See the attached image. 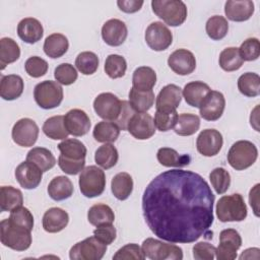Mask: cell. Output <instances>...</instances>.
I'll use <instances>...</instances> for the list:
<instances>
[{
    "label": "cell",
    "mask_w": 260,
    "mask_h": 260,
    "mask_svg": "<svg viewBox=\"0 0 260 260\" xmlns=\"http://www.w3.org/2000/svg\"><path fill=\"white\" fill-rule=\"evenodd\" d=\"M116 229L112 223H106L96 226V229L93 231V236L101 241L102 243L106 244L107 246L112 244L116 239Z\"/></svg>",
    "instance_id": "56"
},
{
    "label": "cell",
    "mask_w": 260,
    "mask_h": 260,
    "mask_svg": "<svg viewBox=\"0 0 260 260\" xmlns=\"http://www.w3.org/2000/svg\"><path fill=\"white\" fill-rule=\"evenodd\" d=\"M120 135V128L110 121L99 122L92 131V136L98 142L111 143L115 142Z\"/></svg>",
    "instance_id": "36"
},
{
    "label": "cell",
    "mask_w": 260,
    "mask_h": 260,
    "mask_svg": "<svg viewBox=\"0 0 260 260\" xmlns=\"http://www.w3.org/2000/svg\"><path fill=\"white\" fill-rule=\"evenodd\" d=\"M93 109L100 118L114 122L121 112V101L112 92H103L94 99Z\"/></svg>",
    "instance_id": "13"
},
{
    "label": "cell",
    "mask_w": 260,
    "mask_h": 260,
    "mask_svg": "<svg viewBox=\"0 0 260 260\" xmlns=\"http://www.w3.org/2000/svg\"><path fill=\"white\" fill-rule=\"evenodd\" d=\"M199 127L200 119L197 115L183 113L179 115L177 124L174 127V131L180 136H190L196 133Z\"/></svg>",
    "instance_id": "41"
},
{
    "label": "cell",
    "mask_w": 260,
    "mask_h": 260,
    "mask_svg": "<svg viewBox=\"0 0 260 260\" xmlns=\"http://www.w3.org/2000/svg\"><path fill=\"white\" fill-rule=\"evenodd\" d=\"M58 149L63 156L75 160L85 158L87 152L84 144L75 138L64 139L58 144Z\"/></svg>",
    "instance_id": "39"
},
{
    "label": "cell",
    "mask_w": 260,
    "mask_h": 260,
    "mask_svg": "<svg viewBox=\"0 0 260 260\" xmlns=\"http://www.w3.org/2000/svg\"><path fill=\"white\" fill-rule=\"evenodd\" d=\"M111 190L118 200H126L133 191L132 177L126 172L118 173L112 179Z\"/></svg>",
    "instance_id": "31"
},
{
    "label": "cell",
    "mask_w": 260,
    "mask_h": 260,
    "mask_svg": "<svg viewBox=\"0 0 260 260\" xmlns=\"http://www.w3.org/2000/svg\"><path fill=\"white\" fill-rule=\"evenodd\" d=\"M216 216L221 222L242 221L247 217V205L241 194L225 195L218 199L215 207Z\"/></svg>",
    "instance_id": "3"
},
{
    "label": "cell",
    "mask_w": 260,
    "mask_h": 260,
    "mask_svg": "<svg viewBox=\"0 0 260 260\" xmlns=\"http://www.w3.org/2000/svg\"><path fill=\"white\" fill-rule=\"evenodd\" d=\"M54 76L56 81L60 84L70 85L76 81L78 73L73 65L69 63H62L55 68Z\"/></svg>",
    "instance_id": "49"
},
{
    "label": "cell",
    "mask_w": 260,
    "mask_h": 260,
    "mask_svg": "<svg viewBox=\"0 0 260 260\" xmlns=\"http://www.w3.org/2000/svg\"><path fill=\"white\" fill-rule=\"evenodd\" d=\"M209 180L217 194H223L231 185V175L223 168H215L209 174Z\"/></svg>",
    "instance_id": "47"
},
{
    "label": "cell",
    "mask_w": 260,
    "mask_h": 260,
    "mask_svg": "<svg viewBox=\"0 0 260 260\" xmlns=\"http://www.w3.org/2000/svg\"><path fill=\"white\" fill-rule=\"evenodd\" d=\"M47 191L53 200L62 201L71 197L74 188L69 178L65 176H57L51 180Z\"/></svg>",
    "instance_id": "26"
},
{
    "label": "cell",
    "mask_w": 260,
    "mask_h": 260,
    "mask_svg": "<svg viewBox=\"0 0 260 260\" xmlns=\"http://www.w3.org/2000/svg\"><path fill=\"white\" fill-rule=\"evenodd\" d=\"M11 136L13 141L19 146L30 147L38 139L39 127L34 120L22 118L13 125Z\"/></svg>",
    "instance_id": "12"
},
{
    "label": "cell",
    "mask_w": 260,
    "mask_h": 260,
    "mask_svg": "<svg viewBox=\"0 0 260 260\" xmlns=\"http://www.w3.org/2000/svg\"><path fill=\"white\" fill-rule=\"evenodd\" d=\"M154 14L170 26H179L187 18V6L181 0H152Z\"/></svg>",
    "instance_id": "4"
},
{
    "label": "cell",
    "mask_w": 260,
    "mask_h": 260,
    "mask_svg": "<svg viewBox=\"0 0 260 260\" xmlns=\"http://www.w3.org/2000/svg\"><path fill=\"white\" fill-rule=\"evenodd\" d=\"M99 57L95 53L84 51L77 55L75 59V66L79 72L84 75L93 74L99 68Z\"/></svg>",
    "instance_id": "45"
},
{
    "label": "cell",
    "mask_w": 260,
    "mask_h": 260,
    "mask_svg": "<svg viewBox=\"0 0 260 260\" xmlns=\"http://www.w3.org/2000/svg\"><path fill=\"white\" fill-rule=\"evenodd\" d=\"M20 57V49L17 43L11 38H2L0 40V69L3 70L6 65L15 62Z\"/></svg>",
    "instance_id": "38"
},
{
    "label": "cell",
    "mask_w": 260,
    "mask_h": 260,
    "mask_svg": "<svg viewBox=\"0 0 260 260\" xmlns=\"http://www.w3.org/2000/svg\"><path fill=\"white\" fill-rule=\"evenodd\" d=\"M114 260H143L145 255L137 244H127L120 248L113 256Z\"/></svg>",
    "instance_id": "51"
},
{
    "label": "cell",
    "mask_w": 260,
    "mask_h": 260,
    "mask_svg": "<svg viewBox=\"0 0 260 260\" xmlns=\"http://www.w3.org/2000/svg\"><path fill=\"white\" fill-rule=\"evenodd\" d=\"M135 114V111L132 109L131 105L127 101H121V112L118 118L114 121V123L120 128V130H127L128 123L132 116Z\"/></svg>",
    "instance_id": "57"
},
{
    "label": "cell",
    "mask_w": 260,
    "mask_h": 260,
    "mask_svg": "<svg viewBox=\"0 0 260 260\" xmlns=\"http://www.w3.org/2000/svg\"><path fill=\"white\" fill-rule=\"evenodd\" d=\"M254 2L251 0H229L224 4L225 16L232 21H246L254 13Z\"/></svg>",
    "instance_id": "22"
},
{
    "label": "cell",
    "mask_w": 260,
    "mask_h": 260,
    "mask_svg": "<svg viewBox=\"0 0 260 260\" xmlns=\"http://www.w3.org/2000/svg\"><path fill=\"white\" fill-rule=\"evenodd\" d=\"M69 222L68 213L59 207L49 208L43 216V228L47 233H59L64 230Z\"/></svg>",
    "instance_id": "24"
},
{
    "label": "cell",
    "mask_w": 260,
    "mask_h": 260,
    "mask_svg": "<svg viewBox=\"0 0 260 260\" xmlns=\"http://www.w3.org/2000/svg\"><path fill=\"white\" fill-rule=\"evenodd\" d=\"M210 90L209 85L203 81H192L184 86L182 94L189 106L199 108L202 101Z\"/></svg>",
    "instance_id": "27"
},
{
    "label": "cell",
    "mask_w": 260,
    "mask_h": 260,
    "mask_svg": "<svg viewBox=\"0 0 260 260\" xmlns=\"http://www.w3.org/2000/svg\"><path fill=\"white\" fill-rule=\"evenodd\" d=\"M169 67L179 75H188L196 68V59L192 52L186 49L174 51L168 58Z\"/></svg>",
    "instance_id": "18"
},
{
    "label": "cell",
    "mask_w": 260,
    "mask_h": 260,
    "mask_svg": "<svg viewBox=\"0 0 260 260\" xmlns=\"http://www.w3.org/2000/svg\"><path fill=\"white\" fill-rule=\"evenodd\" d=\"M45 135L53 140H64L69 133L64 124V116L57 115L47 119L43 125Z\"/></svg>",
    "instance_id": "34"
},
{
    "label": "cell",
    "mask_w": 260,
    "mask_h": 260,
    "mask_svg": "<svg viewBox=\"0 0 260 260\" xmlns=\"http://www.w3.org/2000/svg\"><path fill=\"white\" fill-rule=\"evenodd\" d=\"M78 184L82 195L87 198L98 197L106 188L105 173L96 166H88L81 171Z\"/></svg>",
    "instance_id": "6"
},
{
    "label": "cell",
    "mask_w": 260,
    "mask_h": 260,
    "mask_svg": "<svg viewBox=\"0 0 260 260\" xmlns=\"http://www.w3.org/2000/svg\"><path fill=\"white\" fill-rule=\"evenodd\" d=\"M87 219L90 224L99 226L106 223H113L115 220V214L109 205L98 203L88 209Z\"/></svg>",
    "instance_id": "35"
},
{
    "label": "cell",
    "mask_w": 260,
    "mask_h": 260,
    "mask_svg": "<svg viewBox=\"0 0 260 260\" xmlns=\"http://www.w3.org/2000/svg\"><path fill=\"white\" fill-rule=\"evenodd\" d=\"M141 249L145 257L151 260H182L183 251L175 244L164 243L153 238H147L142 242Z\"/></svg>",
    "instance_id": "8"
},
{
    "label": "cell",
    "mask_w": 260,
    "mask_h": 260,
    "mask_svg": "<svg viewBox=\"0 0 260 260\" xmlns=\"http://www.w3.org/2000/svg\"><path fill=\"white\" fill-rule=\"evenodd\" d=\"M219 66L222 70L232 72L240 69L244 63L240 56L239 49L236 47H229L223 49L219 54Z\"/></svg>",
    "instance_id": "43"
},
{
    "label": "cell",
    "mask_w": 260,
    "mask_h": 260,
    "mask_svg": "<svg viewBox=\"0 0 260 260\" xmlns=\"http://www.w3.org/2000/svg\"><path fill=\"white\" fill-rule=\"evenodd\" d=\"M23 203V196L19 189L12 186H2L0 188V208L1 211H12Z\"/></svg>",
    "instance_id": "32"
},
{
    "label": "cell",
    "mask_w": 260,
    "mask_h": 260,
    "mask_svg": "<svg viewBox=\"0 0 260 260\" xmlns=\"http://www.w3.org/2000/svg\"><path fill=\"white\" fill-rule=\"evenodd\" d=\"M104 69L110 78H120L125 75L127 69V62L125 58L121 55L111 54L106 59Z\"/></svg>",
    "instance_id": "46"
},
{
    "label": "cell",
    "mask_w": 260,
    "mask_h": 260,
    "mask_svg": "<svg viewBox=\"0 0 260 260\" xmlns=\"http://www.w3.org/2000/svg\"><path fill=\"white\" fill-rule=\"evenodd\" d=\"M127 131L136 139L145 140L155 133V126L152 117L145 113H137L130 119Z\"/></svg>",
    "instance_id": "15"
},
{
    "label": "cell",
    "mask_w": 260,
    "mask_h": 260,
    "mask_svg": "<svg viewBox=\"0 0 260 260\" xmlns=\"http://www.w3.org/2000/svg\"><path fill=\"white\" fill-rule=\"evenodd\" d=\"M241 260L243 259H259L260 258V250L258 248H249L243 251V253L239 257Z\"/></svg>",
    "instance_id": "60"
},
{
    "label": "cell",
    "mask_w": 260,
    "mask_h": 260,
    "mask_svg": "<svg viewBox=\"0 0 260 260\" xmlns=\"http://www.w3.org/2000/svg\"><path fill=\"white\" fill-rule=\"evenodd\" d=\"M238 49L243 61L257 60L260 55L259 40L257 38H249L245 40Z\"/></svg>",
    "instance_id": "50"
},
{
    "label": "cell",
    "mask_w": 260,
    "mask_h": 260,
    "mask_svg": "<svg viewBox=\"0 0 260 260\" xmlns=\"http://www.w3.org/2000/svg\"><path fill=\"white\" fill-rule=\"evenodd\" d=\"M154 103V93L152 90L141 91L132 87L129 91V104L137 113H145Z\"/></svg>",
    "instance_id": "37"
},
{
    "label": "cell",
    "mask_w": 260,
    "mask_h": 260,
    "mask_svg": "<svg viewBox=\"0 0 260 260\" xmlns=\"http://www.w3.org/2000/svg\"><path fill=\"white\" fill-rule=\"evenodd\" d=\"M182 100V90L176 84H168L158 92L155 101L156 111H175Z\"/></svg>",
    "instance_id": "21"
},
{
    "label": "cell",
    "mask_w": 260,
    "mask_h": 260,
    "mask_svg": "<svg viewBox=\"0 0 260 260\" xmlns=\"http://www.w3.org/2000/svg\"><path fill=\"white\" fill-rule=\"evenodd\" d=\"M192 251L196 260H212L215 257V247L207 242H198L193 246Z\"/></svg>",
    "instance_id": "55"
},
{
    "label": "cell",
    "mask_w": 260,
    "mask_h": 260,
    "mask_svg": "<svg viewBox=\"0 0 260 260\" xmlns=\"http://www.w3.org/2000/svg\"><path fill=\"white\" fill-rule=\"evenodd\" d=\"M58 165H59L60 169L62 170V172H64L65 174L77 175L84 169L85 158L75 160V159L67 158V157L63 156L62 154H60L58 157Z\"/></svg>",
    "instance_id": "54"
},
{
    "label": "cell",
    "mask_w": 260,
    "mask_h": 260,
    "mask_svg": "<svg viewBox=\"0 0 260 260\" xmlns=\"http://www.w3.org/2000/svg\"><path fill=\"white\" fill-rule=\"evenodd\" d=\"M242 246V238L238 231L225 229L219 234V244L215 248V257L218 260H234L237 258V251Z\"/></svg>",
    "instance_id": "10"
},
{
    "label": "cell",
    "mask_w": 260,
    "mask_h": 260,
    "mask_svg": "<svg viewBox=\"0 0 260 260\" xmlns=\"http://www.w3.org/2000/svg\"><path fill=\"white\" fill-rule=\"evenodd\" d=\"M225 100L221 92L210 90L199 106L200 116L206 121L218 120L224 111Z\"/></svg>",
    "instance_id": "14"
},
{
    "label": "cell",
    "mask_w": 260,
    "mask_h": 260,
    "mask_svg": "<svg viewBox=\"0 0 260 260\" xmlns=\"http://www.w3.org/2000/svg\"><path fill=\"white\" fill-rule=\"evenodd\" d=\"M14 175L16 181L23 189L30 190L40 185L43 172L32 162L25 160L16 167Z\"/></svg>",
    "instance_id": "17"
},
{
    "label": "cell",
    "mask_w": 260,
    "mask_h": 260,
    "mask_svg": "<svg viewBox=\"0 0 260 260\" xmlns=\"http://www.w3.org/2000/svg\"><path fill=\"white\" fill-rule=\"evenodd\" d=\"M259 187L260 184H256L249 193V202L251 207L253 208L254 214L258 217L259 216Z\"/></svg>",
    "instance_id": "59"
},
{
    "label": "cell",
    "mask_w": 260,
    "mask_h": 260,
    "mask_svg": "<svg viewBox=\"0 0 260 260\" xmlns=\"http://www.w3.org/2000/svg\"><path fill=\"white\" fill-rule=\"evenodd\" d=\"M179 114L177 111H155L154 126L157 130L166 132L175 127L178 121Z\"/></svg>",
    "instance_id": "48"
},
{
    "label": "cell",
    "mask_w": 260,
    "mask_h": 260,
    "mask_svg": "<svg viewBox=\"0 0 260 260\" xmlns=\"http://www.w3.org/2000/svg\"><path fill=\"white\" fill-rule=\"evenodd\" d=\"M238 89L248 98H255L260 93V77L257 73L246 72L238 79Z\"/></svg>",
    "instance_id": "42"
},
{
    "label": "cell",
    "mask_w": 260,
    "mask_h": 260,
    "mask_svg": "<svg viewBox=\"0 0 260 260\" xmlns=\"http://www.w3.org/2000/svg\"><path fill=\"white\" fill-rule=\"evenodd\" d=\"M158 162L167 168H183L190 164L191 157L188 154H179L174 148L161 147L157 150Z\"/></svg>",
    "instance_id": "30"
},
{
    "label": "cell",
    "mask_w": 260,
    "mask_h": 260,
    "mask_svg": "<svg viewBox=\"0 0 260 260\" xmlns=\"http://www.w3.org/2000/svg\"><path fill=\"white\" fill-rule=\"evenodd\" d=\"M34 98L40 108L54 109L63 101V88L57 81L45 80L35 86Z\"/></svg>",
    "instance_id": "7"
},
{
    "label": "cell",
    "mask_w": 260,
    "mask_h": 260,
    "mask_svg": "<svg viewBox=\"0 0 260 260\" xmlns=\"http://www.w3.org/2000/svg\"><path fill=\"white\" fill-rule=\"evenodd\" d=\"M214 195L197 173L170 170L157 175L145 188L142 211L146 224L159 239L193 243L212 239Z\"/></svg>",
    "instance_id": "1"
},
{
    "label": "cell",
    "mask_w": 260,
    "mask_h": 260,
    "mask_svg": "<svg viewBox=\"0 0 260 260\" xmlns=\"http://www.w3.org/2000/svg\"><path fill=\"white\" fill-rule=\"evenodd\" d=\"M145 42L153 51H165L172 45L173 35L169 27L162 22L154 21L146 28Z\"/></svg>",
    "instance_id": "11"
},
{
    "label": "cell",
    "mask_w": 260,
    "mask_h": 260,
    "mask_svg": "<svg viewBox=\"0 0 260 260\" xmlns=\"http://www.w3.org/2000/svg\"><path fill=\"white\" fill-rule=\"evenodd\" d=\"M107 252V245L94 236L76 243L69 251L71 260H100Z\"/></svg>",
    "instance_id": "9"
},
{
    "label": "cell",
    "mask_w": 260,
    "mask_h": 260,
    "mask_svg": "<svg viewBox=\"0 0 260 260\" xmlns=\"http://www.w3.org/2000/svg\"><path fill=\"white\" fill-rule=\"evenodd\" d=\"M69 48V42L67 38L62 34H52L48 36L44 42V52L45 54L53 59L62 57Z\"/></svg>",
    "instance_id": "28"
},
{
    "label": "cell",
    "mask_w": 260,
    "mask_h": 260,
    "mask_svg": "<svg viewBox=\"0 0 260 260\" xmlns=\"http://www.w3.org/2000/svg\"><path fill=\"white\" fill-rule=\"evenodd\" d=\"M24 69L30 77L39 78L47 73L48 63L46 60L39 56H32L25 61Z\"/></svg>",
    "instance_id": "52"
},
{
    "label": "cell",
    "mask_w": 260,
    "mask_h": 260,
    "mask_svg": "<svg viewBox=\"0 0 260 260\" xmlns=\"http://www.w3.org/2000/svg\"><path fill=\"white\" fill-rule=\"evenodd\" d=\"M64 124L69 134L83 136L90 129V120L87 114L80 109H72L64 116Z\"/></svg>",
    "instance_id": "20"
},
{
    "label": "cell",
    "mask_w": 260,
    "mask_h": 260,
    "mask_svg": "<svg viewBox=\"0 0 260 260\" xmlns=\"http://www.w3.org/2000/svg\"><path fill=\"white\" fill-rule=\"evenodd\" d=\"M223 139L219 131L215 129H205L201 131L196 140V147L200 154L204 156L216 155L222 146Z\"/></svg>",
    "instance_id": "16"
},
{
    "label": "cell",
    "mask_w": 260,
    "mask_h": 260,
    "mask_svg": "<svg viewBox=\"0 0 260 260\" xmlns=\"http://www.w3.org/2000/svg\"><path fill=\"white\" fill-rule=\"evenodd\" d=\"M258 157V150L254 143L248 140L235 142L228 152V162L237 170L243 171L250 168Z\"/></svg>",
    "instance_id": "5"
},
{
    "label": "cell",
    "mask_w": 260,
    "mask_h": 260,
    "mask_svg": "<svg viewBox=\"0 0 260 260\" xmlns=\"http://www.w3.org/2000/svg\"><path fill=\"white\" fill-rule=\"evenodd\" d=\"M119 153L117 148L111 143H105L100 146L94 153V160L98 166L108 170L116 166L118 162Z\"/></svg>",
    "instance_id": "40"
},
{
    "label": "cell",
    "mask_w": 260,
    "mask_h": 260,
    "mask_svg": "<svg viewBox=\"0 0 260 260\" xmlns=\"http://www.w3.org/2000/svg\"><path fill=\"white\" fill-rule=\"evenodd\" d=\"M17 35L24 43L35 44L43 38L44 28L38 19L26 17L18 22Z\"/></svg>",
    "instance_id": "23"
},
{
    "label": "cell",
    "mask_w": 260,
    "mask_h": 260,
    "mask_svg": "<svg viewBox=\"0 0 260 260\" xmlns=\"http://www.w3.org/2000/svg\"><path fill=\"white\" fill-rule=\"evenodd\" d=\"M9 219L18 225L26 228L29 231H32L34 216L31 214V212L26 207L20 206L16 209L10 211Z\"/></svg>",
    "instance_id": "53"
},
{
    "label": "cell",
    "mask_w": 260,
    "mask_h": 260,
    "mask_svg": "<svg viewBox=\"0 0 260 260\" xmlns=\"http://www.w3.org/2000/svg\"><path fill=\"white\" fill-rule=\"evenodd\" d=\"M156 83V73L148 66H140L136 68L132 76V84L135 89L141 91L152 90Z\"/></svg>",
    "instance_id": "29"
},
{
    "label": "cell",
    "mask_w": 260,
    "mask_h": 260,
    "mask_svg": "<svg viewBox=\"0 0 260 260\" xmlns=\"http://www.w3.org/2000/svg\"><path fill=\"white\" fill-rule=\"evenodd\" d=\"M28 229L12 222L9 218L0 222L1 243L15 251H25L31 245V235Z\"/></svg>",
    "instance_id": "2"
},
{
    "label": "cell",
    "mask_w": 260,
    "mask_h": 260,
    "mask_svg": "<svg viewBox=\"0 0 260 260\" xmlns=\"http://www.w3.org/2000/svg\"><path fill=\"white\" fill-rule=\"evenodd\" d=\"M205 29L207 36L214 41L223 39L229 31V22L221 15H213L206 21Z\"/></svg>",
    "instance_id": "44"
},
{
    "label": "cell",
    "mask_w": 260,
    "mask_h": 260,
    "mask_svg": "<svg viewBox=\"0 0 260 260\" xmlns=\"http://www.w3.org/2000/svg\"><path fill=\"white\" fill-rule=\"evenodd\" d=\"M142 0H118L117 5L119 9L125 13H134L141 9L143 5Z\"/></svg>",
    "instance_id": "58"
},
{
    "label": "cell",
    "mask_w": 260,
    "mask_h": 260,
    "mask_svg": "<svg viewBox=\"0 0 260 260\" xmlns=\"http://www.w3.org/2000/svg\"><path fill=\"white\" fill-rule=\"evenodd\" d=\"M128 36L126 24L117 18L109 19L102 26V38L104 42L112 47L121 46Z\"/></svg>",
    "instance_id": "19"
},
{
    "label": "cell",
    "mask_w": 260,
    "mask_h": 260,
    "mask_svg": "<svg viewBox=\"0 0 260 260\" xmlns=\"http://www.w3.org/2000/svg\"><path fill=\"white\" fill-rule=\"evenodd\" d=\"M26 160L36 165L42 172H47L55 167L56 158L45 147H34L26 154Z\"/></svg>",
    "instance_id": "33"
},
{
    "label": "cell",
    "mask_w": 260,
    "mask_h": 260,
    "mask_svg": "<svg viewBox=\"0 0 260 260\" xmlns=\"http://www.w3.org/2000/svg\"><path fill=\"white\" fill-rule=\"evenodd\" d=\"M23 80L19 75H2L0 82V95L5 101H13L23 92Z\"/></svg>",
    "instance_id": "25"
}]
</instances>
